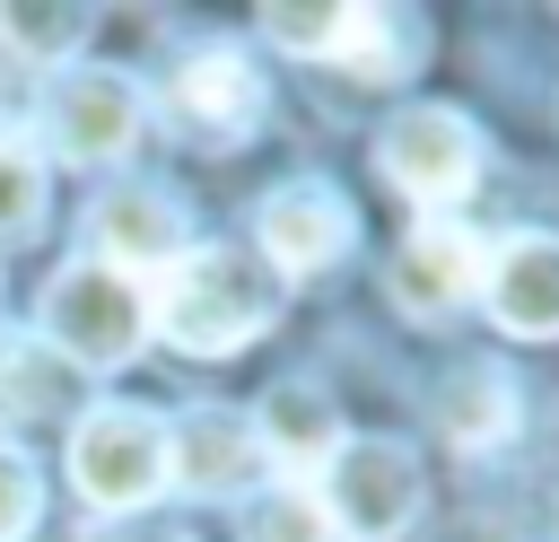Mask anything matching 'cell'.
I'll return each instance as SVG.
<instances>
[{
	"mask_svg": "<svg viewBox=\"0 0 559 542\" xmlns=\"http://www.w3.org/2000/svg\"><path fill=\"white\" fill-rule=\"evenodd\" d=\"M70 490L96 516H140L166 490V420L131 402H96L70 428Z\"/></svg>",
	"mask_w": 559,
	"mask_h": 542,
	"instance_id": "3",
	"label": "cell"
},
{
	"mask_svg": "<svg viewBox=\"0 0 559 542\" xmlns=\"http://www.w3.org/2000/svg\"><path fill=\"white\" fill-rule=\"evenodd\" d=\"M245 542H341V533H332V516L314 507L306 481H280V490L245 498Z\"/></svg>",
	"mask_w": 559,
	"mask_h": 542,
	"instance_id": "18",
	"label": "cell"
},
{
	"mask_svg": "<svg viewBox=\"0 0 559 542\" xmlns=\"http://www.w3.org/2000/svg\"><path fill=\"white\" fill-rule=\"evenodd\" d=\"M332 61H349L358 79H376V87H393V79H411L419 61H428V17L419 9H349V26H341V52Z\"/></svg>",
	"mask_w": 559,
	"mask_h": 542,
	"instance_id": "15",
	"label": "cell"
},
{
	"mask_svg": "<svg viewBox=\"0 0 559 542\" xmlns=\"http://www.w3.org/2000/svg\"><path fill=\"white\" fill-rule=\"evenodd\" d=\"M79 44H87V9H26V0H0V52L70 70Z\"/></svg>",
	"mask_w": 559,
	"mask_h": 542,
	"instance_id": "17",
	"label": "cell"
},
{
	"mask_svg": "<svg viewBox=\"0 0 559 542\" xmlns=\"http://www.w3.org/2000/svg\"><path fill=\"white\" fill-rule=\"evenodd\" d=\"M96 542H183V533H96Z\"/></svg>",
	"mask_w": 559,
	"mask_h": 542,
	"instance_id": "22",
	"label": "cell"
},
{
	"mask_svg": "<svg viewBox=\"0 0 559 542\" xmlns=\"http://www.w3.org/2000/svg\"><path fill=\"white\" fill-rule=\"evenodd\" d=\"M349 245H358V210H349L323 175H297V184L262 192V210H253V254H262V271H271L280 288L349 262Z\"/></svg>",
	"mask_w": 559,
	"mask_h": 542,
	"instance_id": "8",
	"label": "cell"
},
{
	"mask_svg": "<svg viewBox=\"0 0 559 542\" xmlns=\"http://www.w3.org/2000/svg\"><path fill=\"white\" fill-rule=\"evenodd\" d=\"M341 26H349V9H262V35L280 52H297V61H332Z\"/></svg>",
	"mask_w": 559,
	"mask_h": 542,
	"instance_id": "20",
	"label": "cell"
},
{
	"mask_svg": "<svg viewBox=\"0 0 559 542\" xmlns=\"http://www.w3.org/2000/svg\"><path fill=\"white\" fill-rule=\"evenodd\" d=\"M44 227V166L26 140L0 131V236H35Z\"/></svg>",
	"mask_w": 559,
	"mask_h": 542,
	"instance_id": "19",
	"label": "cell"
},
{
	"mask_svg": "<svg viewBox=\"0 0 559 542\" xmlns=\"http://www.w3.org/2000/svg\"><path fill=\"white\" fill-rule=\"evenodd\" d=\"M480 131H472V114H454V105H402L384 131H376V166H384V184L411 201V210H428V219H445L472 184H480Z\"/></svg>",
	"mask_w": 559,
	"mask_h": 542,
	"instance_id": "4",
	"label": "cell"
},
{
	"mask_svg": "<svg viewBox=\"0 0 559 542\" xmlns=\"http://www.w3.org/2000/svg\"><path fill=\"white\" fill-rule=\"evenodd\" d=\"M192 245H201V236H192V210H183L175 192H157V184H114V192L87 210V262H105V271L131 280V288L166 280Z\"/></svg>",
	"mask_w": 559,
	"mask_h": 542,
	"instance_id": "9",
	"label": "cell"
},
{
	"mask_svg": "<svg viewBox=\"0 0 559 542\" xmlns=\"http://www.w3.org/2000/svg\"><path fill=\"white\" fill-rule=\"evenodd\" d=\"M35 516H44V472L17 446H0V542H26Z\"/></svg>",
	"mask_w": 559,
	"mask_h": 542,
	"instance_id": "21",
	"label": "cell"
},
{
	"mask_svg": "<svg viewBox=\"0 0 559 542\" xmlns=\"http://www.w3.org/2000/svg\"><path fill=\"white\" fill-rule=\"evenodd\" d=\"M262 481V446L245 428V411H175L166 420V490L192 498V507H218V498H253Z\"/></svg>",
	"mask_w": 559,
	"mask_h": 542,
	"instance_id": "10",
	"label": "cell"
},
{
	"mask_svg": "<svg viewBox=\"0 0 559 542\" xmlns=\"http://www.w3.org/2000/svg\"><path fill=\"white\" fill-rule=\"evenodd\" d=\"M262 114H271V87H262V61H253L245 44H201V52H183L175 79H166V122H175L192 149H210V157L245 149V140L262 131Z\"/></svg>",
	"mask_w": 559,
	"mask_h": 542,
	"instance_id": "6",
	"label": "cell"
},
{
	"mask_svg": "<svg viewBox=\"0 0 559 542\" xmlns=\"http://www.w3.org/2000/svg\"><path fill=\"white\" fill-rule=\"evenodd\" d=\"M35 341L79 376V367H131L140 358V341H148V288H131V280H114L105 262H70V271H52L44 280V297H35Z\"/></svg>",
	"mask_w": 559,
	"mask_h": 542,
	"instance_id": "2",
	"label": "cell"
},
{
	"mask_svg": "<svg viewBox=\"0 0 559 542\" xmlns=\"http://www.w3.org/2000/svg\"><path fill=\"white\" fill-rule=\"evenodd\" d=\"M280 280L245 245H192L166 280H148V332L183 358H236L280 323Z\"/></svg>",
	"mask_w": 559,
	"mask_h": 542,
	"instance_id": "1",
	"label": "cell"
},
{
	"mask_svg": "<svg viewBox=\"0 0 559 542\" xmlns=\"http://www.w3.org/2000/svg\"><path fill=\"white\" fill-rule=\"evenodd\" d=\"M314 507L332 516L341 542H402L419 516V455L402 437H341Z\"/></svg>",
	"mask_w": 559,
	"mask_h": 542,
	"instance_id": "5",
	"label": "cell"
},
{
	"mask_svg": "<svg viewBox=\"0 0 559 542\" xmlns=\"http://www.w3.org/2000/svg\"><path fill=\"white\" fill-rule=\"evenodd\" d=\"M480 236L472 227H454V219H419L402 245H393V262H384V297L411 315V323H445L463 297H480Z\"/></svg>",
	"mask_w": 559,
	"mask_h": 542,
	"instance_id": "11",
	"label": "cell"
},
{
	"mask_svg": "<svg viewBox=\"0 0 559 542\" xmlns=\"http://www.w3.org/2000/svg\"><path fill=\"white\" fill-rule=\"evenodd\" d=\"M245 428H253V446H262V472H288V481H297V472H323V463L341 455V437H349L341 411H332L314 385H271Z\"/></svg>",
	"mask_w": 559,
	"mask_h": 542,
	"instance_id": "13",
	"label": "cell"
},
{
	"mask_svg": "<svg viewBox=\"0 0 559 542\" xmlns=\"http://www.w3.org/2000/svg\"><path fill=\"white\" fill-rule=\"evenodd\" d=\"M70 393H79V376L35 332H0V428L52 420V411H70Z\"/></svg>",
	"mask_w": 559,
	"mask_h": 542,
	"instance_id": "16",
	"label": "cell"
},
{
	"mask_svg": "<svg viewBox=\"0 0 559 542\" xmlns=\"http://www.w3.org/2000/svg\"><path fill=\"white\" fill-rule=\"evenodd\" d=\"M480 297L507 341H559V236H507L480 254Z\"/></svg>",
	"mask_w": 559,
	"mask_h": 542,
	"instance_id": "12",
	"label": "cell"
},
{
	"mask_svg": "<svg viewBox=\"0 0 559 542\" xmlns=\"http://www.w3.org/2000/svg\"><path fill=\"white\" fill-rule=\"evenodd\" d=\"M437 428H445L463 455L507 446V437H515V376H507V367H489V358L454 367V376H445V393H437Z\"/></svg>",
	"mask_w": 559,
	"mask_h": 542,
	"instance_id": "14",
	"label": "cell"
},
{
	"mask_svg": "<svg viewBox=\"0 0 559 542\" xmlns=\"http://www.w3.org/2000/svg\"><path fill=\"white\" fill-rule=\"evenodd\" d=\"M140 122H148V96L114 61H70L52 79V96H44V131H52V149L70 166H114L140 140Z\"/></svg>",
	"mask_w": 559,
	"mask_h": 542,
	"instance_id": "7",
	"label": "cell"
}]
</instances>
